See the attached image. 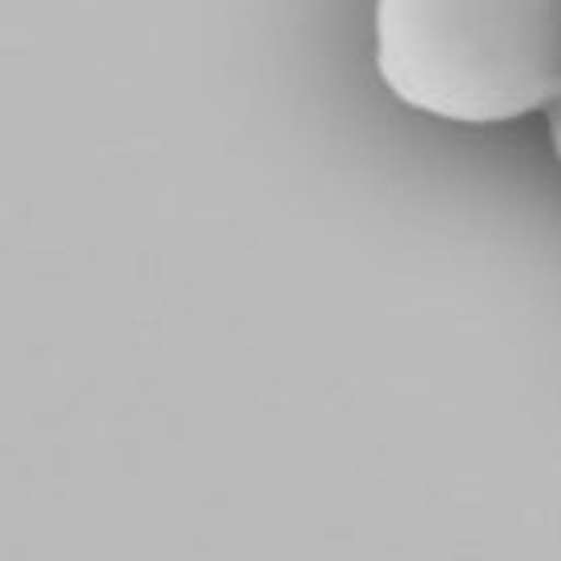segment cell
I'll return each instance as SVG.
<instances>
[{"label":"cell","instance_id":"obj_1","mask_svg":"<svg viewBox=\"0 0 561 561\" xmlns=\"http://www.w3.org/2000/svg\"><path fill=\"white\" fill-rule=\"evenodd\" d=\"M376 69L445 122H510L561 93V0H376Z\"/></svg>","mask_w":561,"mask_h":561},{"label":"cell","instance_id":"obj_2","mask_svg":"<svg viewBox=\"0 0 561 561\" xmlns=\"http://www.w3.org/2000/svg\"><path fill=\"white\" fill-rule=\"evenodd\" d=\"M546 114H549V134H553V150H558V162H561V93L546 105Z\"/></svg>","mask_w":561,"mask_h":561}]
</instances>
